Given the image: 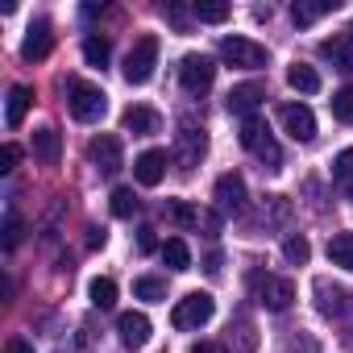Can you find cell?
Here are the masks:
<instances>
[{"label": "cell", "mask_w": 353, "mask_h": 353, "mask_svg": "<svg viewBox=\"0 0 353 353\" xmlns=\"http://www.w3.org/2000/svg\"><path fill=\"white\" fill-rule=\"evenodd\" d=\"M108 54H112L108 38H88V42H83V59H88L92 67H104V63H108Z\"/></svg>", "instance_id": "4dcf8cb0"}, {"label": "cell", "mask_w": 353, "mask_h": 353, "mask_svg": "<svg viewBox=\"0 0 353 353\" xmlns=\"http://www.w3.org/2000/svg\"><path fill=\"white\" fill-rule=\"evenodd\" d=\"M162 262H166L170 270H192V250H188V241H183V237H170V241L162 245Z\"/></svg>", "instance_id": "603a6c76"}, {"label": "cell", "mask_w": 353, "mask_h": 353, "mask_svg": "<svg viewBox=\"0 0 353 353\" xmlns=\"http://www.w3.org/2000/svg\"><path fill=\"white\" fill-rule=\"evenodd\" d=\"M225 353H254V328H250V324H241V328H237V345H233V341H225Z\"/></svg>", "instance_id": "836d02e7"}, {"label": "cell", "mask_w": 353, "mask_h": 353, "mask_svg": "<svg viewBox=\"0 0 353 353\" xmlns=\"http://www.w3.org/2000/svg\"><path fill=\"white\" fill-rule=\"evenodd\" d=\"M54 46V34H50V21H34L26 30V42H21V59L26 63H42Z\"/></svg>", "instance_id": "9a60e30c"}, {"label": "cell", "mask_w": 353, "mask_h": 353, "mask_svg": "<svg viewBox=\"0 0 353 353\" xmlns=\"http://www.w3.org/2000/svg\"><path fill=\"white\" fill-rule=\"evenodd\" d=\"M34 158L42 162V166H59V158H63V137H59V129H34Z\"/></svg>", "instance_id": "ac0fdd59"}, {"label": "cell", "mask_w": 353, "mask_h": 353, "mask_svg": "<svg viewBox=\"0 0 353 353\" xmlns=\"http://www.w3.org/2000/svg\"><path fill=\"white\" fill-rule=\"evenodd\" d=\"M166 150H145V154H137V162H133V174H137V183L141 188H158L162 179H166Z\"/></svg>", "instance_id": "7c38bea8"}, {"label": "cell", "mask_w": 353, "mask_h": 353, "mask_svg": "<svg viewBox=\"0 0 353 353\" xmlns=\"http://www.w3.org/2000/svg\"><path fill=\"white\" fill-rule=\"evenodd\" d=\"M204 150H208V137H204V129H196V125H188V121H183V129H179V150H174L179 166H183V170H192V166L204 158Z\"/></svg>", "instance_id": "8fae6325"}, {"label": "cell", "mask_w": 353, "mask_h": 353, "mask_svg": "<svg viewBox=\"0 0 353 353\" xmlns=\"http://www.w3.org/2000/svg\"><path fill=\"white\" fill-rule=\"evenodd\" d=\"M108 208H112V216L129 221V216L137 212V196H133V188H112V196H108Z\"/></svg>", "instance_id": "4316f807"}, {"label": "cell", "mask_w": 353, "mask_h": 353, "mask_svg": "<svg viewBox=\"0 0 353 353\" xmlns=\"http://www.w3.org/2000/svg\"><path fill=\"white\" fill-rule=\"evenodd\" d=\"M287 83H291L299 96H316V92H320V75H316L307 63H291V67H287Z\"/></svg>", "instance_id": "44dd1931"}, {"label": "cell", "mask_w": 353, "mask_h": 353, "mask_svg": "<svg viewBox=\"0 0 353 353\" xmlns=\"http://www.w3.org/2000/svg\"><path fill=\"white\" fill-rule=\"evenodd\" d=\"M30 104H34V88H26V83L9 88V108H5V121H9V129H21V121H26Z\"/></svg>", "instance_id": "d6986e66"}, {"label": "cell", "mask_w": 353, "mask_h": 353, "mask_svg": "<svg viewBox=\"0 0 353 353\" xmlns=\"http://www.w3.org/2000/svg\"><path fill=\"white\" fill-rule=\"evenodd\" d=\"M345 196H349V200H353V179H349V183H345Z\"/></svg>", "instance_id": "7bdbcfd3"}, {"label": "cell", "mask_w": 353, "mask_h": 353, "mask_svg": "<svg viewBox=\"0 0 353 353\" xmlns=\"http://www.w3.org/2000/svg\"><path fill=\"white\" fill-rule=\"evenodd\" d=\"M104 241H108V233L92 225V229H88V250H104Z\"/></svg>", "instance_id": "f35d334b"}, {"label": "cell", "mask_w": 353, "mask_h": 353, "mask_svg": "<svg viewBox=\"0 0 353 353\" xmlns=\"http://www.w3.org/2000/svg\"><path fill=\"white\" fill-rule=\"evenodd\" d=\"M349 38H353V26H349Z\"/></svg>", "instance_id": "ee69618b"}, {"label": "cell", "mask_w": 353, "mask_h": 353, "mask_svg": "<svg viewBox=\"0 0 353 353\" xmlns=\"http://www.w3.org/2000/svg\"><path fill=\"white\" fill-rule=\"evenodd\" d=\"M88 299H92V307L108 312V307L117 303V283H112V279H104V274H100V279H92V283H88Z\"/></svg>", "instance_id": "d4e9b609"}, {"label": "cell", "mask_w": 353, "mask_h": 353, "mask_svg": "<svg viewBox=\"0 0 353 353\" xmlns=\"http://www.w3.org/2000/svg\"><path fill=\"white\" fill-rule=\"evenodd\" d=\"M5 353H34V345H30L26 336H9V345H5Z\"/></svg>", "instance_id": "ab89813d"}, {"label": "cell", "mask_w": 353, "mask_h": 353, "mask_svg": "<svg viewBox=\"0 0 353 353\" xmlns=\"http://www.w3.org/2000/svg\"><path fill=\"white\" fill-rule=\"evenodd\" d=\"M216 208L221 212H241L245 208V179L237 170H229V174L216 179Z\"/></svg>", "instance_id": "5bb4252c"}, {"label": "cell", "mask_w": 353, "mask_h": 353, "mask_svg": "<svg viewBox=\"0 0 353 353\" xmlns=\"http://www.w3.org/2000/svg\"><path fill=\"white\" fill-rule=\"evenodd\" d=\"M328 13H336V0H299V5H291V21L295 26H312V21H320V17H328Z\"/></svg>", "instance_id": "ffe728a7"}, {"label": "cell", "mask_w": 353, "mask_h": 353, "mask_svg": "<svg viewBox=\"0 0 353 353\" xmlns=\"http://www.w3.org/2000/svg\"><path fill=\"white\" fill-rule=\"evenodd\" d=\"M188 353H216V345H208V341H200V345H192Z\"/></svg>", "instance_id": "b9f144b4"}, {"label": "cell", "mask_w": 353, "mask_h": 353, "mask_svg": "<svg viewBox=\"0 0 353 353\" xmlns=\"http://www.w3.org/2000/svg\"><path fill=\"white\" fill-rule=\"evenodd\" d=\"M229 5H221V0H196L192 5V17L196 21H204V26H221V21H229Z\"/></svg>", "instance_id": "cb8c5ba5"}, {"label": "cell", "mask_w": 353, "mask_h": 353, "mask_svg": "<svg viewBox=\"0 0 353 353\" xmlns=\"http://www.w3.org/2000/svg\"><path fill=\"white\" fill-rule=\"evenodd\" d=\"M212 79H216V63H212L208 54H183V63H179V83H183V92L200 96V92L212 88Z\"/></svg>", "instance_id": "52a82bcc"}, {"label": "cell", "mask_w": 353, "mask_h": 353, "mask_svg": "<svg viewBox=\"0 0 353 353\" xmlns=\"http://www.w3.org/2000/svg\"><path fill=\"white\" fill-rule=\"evenodd\" d=\"M67 104H71V117L83 121V125H96V121H104V112H108L104 88H96V83H88V79H71V83H67Z\"/></svg>", "instance_id": "6da1fadb"}, {"label": "cell", "mask_w": 353, "mask_h": 353, "mask_svg": "<svg viewBox=\"0 0 353 353\" xmlns=\"http://www.w3.org/2000/svg\"><path fill=\"white\" fill-rule=\"evenodd\" d=\"M320 54H324L328 63H336V71H349V75H353V50H349L345 42H320Z\"/></svg>", "instance_id": "83f0119b"}, {"label": "cell", "mask_w": 353, "mask_h": 353, "mask_svg": "<svg viewBox=\"0 0 353 353\" xmlns=\"http://www.w3.org/2000/svg\"><path fill=\"white\" fill-rule=\"evenodd\" d=\"M133 295H137V299H150V303H162V299H166V283L154 279V274H145V279L133 283Z\"/></svg>", "instance_id": "f1b7e54d"}, {"label": "cell", "mask_w": 353, "mask_h": 353, "mask_svg": "<svg viewBox=\"0 0 353 353\" xmlns=\"http://www.w3.org/2000/svg\"><path fill=\"white\" fill-rule=\"evenodd\" d=\"M328 262L341 266V270H353V229L328 237Z\"/></svg>", "instance_id": "7402d4cb"}, {"label": "cell", "mask_w": 353, "mask_h": 353, "mask_svg": "<svg viewBox=\"0 0 353 353\" xmlns=\"http://www.w3.org/2000/svg\"><path fill=\"white\" fill-rule=\"evenodd\" d=\"M279 121H283V129H287L295 141H312V137H316V117H312L307 104H283V108H279Z\"/></svg>", "instance_id": "9c48e42d"}, {"label": "cell", "mask_w": 353, "mask_h": 353, "mask_svg": "<svg viewBox=\"0 0 353 353\" xmlns=\"http://www.w3.org/2000/svg\"><path fill=\"white\" fill-rule=\"evenodd\" d=\"M150 316L145 312H125L121 320H117V332H121V345L125 349H141L145 341H150Z\"/></svg>", "instance_id": "2e32d148"}, {"label": "cell", "mask_w": 353, "mask_h": 353, "mask_svg": "<svg viewBox=\"0 0 353 353\" xmlns=\"http://www.w3.org/2000/svg\"><path fill=\"white\" fill-rule=\"evenodd\" d=\"M332 179H336L341 188L353 179V145H349V150H341V154L332 158Z\"/></svg>", "instance_id": "d6a6232c"}, {"label": "cell", "mask_w": 353, "mask_h": 353, "mask_svg": "<svg viewBox=\"0 0 353 353\" xmlns=\"http://www.w3.org/2000/svg\"><path fill=\"white\" fill-rule=\"evenodd\" d=\"M17 162H21V145H13V141H9L5 150H0V170H5V174H9V170H13Z\"/></svg>", "instance_id": "d590c367"}, {"label": "cell", "mask_w": 353, "mask_h": 353, "mask_svg": "<svg viewBox=\"0 0 353 353\" xmlns=\"http://www.w3.org/2000/svg\"><path fill=\"white\" fill-rule=\"evenodd\" d=\"M162 216L166 221H174V225H183V229H192V225H200V212L188 204V200H166V208H162Z\"/></svg>", "instance_id": "484cf974"}, {"label": "cell", "mask_w": 353, "mask_h": 353, "mask_svg": "<svg viewBox=\"0 0 353 353\" xmlns=\"http://www.w3.org/2000/svg\"><path fill=\"white\" fill-rule=\"evenodd\" d=\"M262 100H266V88H262V83H237V88L225 96V108H229L233 117H245V121H250Z\"/></svg>", "instance_id": "4fadbf2b"}, {"label": "cell", "mask_w": 353, "mask_h": 353, "mask_svg": "<svg viewBox=\"0 0 353 353\" xmlns=\"http://www.w3.org/2000/svg\"><path fill=\"white\" fill-rule=\"evenodd\" d=\"M241 145L250 150V154H258L262 162H266V170H279V162H283V150H279V141L270 137V129H266V121H258V117H250V121H241Z\"/></svg>", "instance_id": "5b68a950"}, {"label": "cell", "mask_w": 353, "mask_h": 353, "mask_svg": "<svg viewBox=\"0 0 353 353\" xmlns=\"http://www.w3.org/2000/svg\"><path fill=\"white\" fill-rule=\"evenodd\" d=\"M125 129H129L133 137H150V133L162 129V117H158L150 104H129V108H125Z\"/></svg>", "instance_id": "e0dca14e"}, {"label": "cell", "mask_w": 353, "mask_h": 353, "mask_svg": "<svg viewBox=\"0 0 353 353\" xmlns=\"http://www.w3.org/2000/svg\"><path fill=\"white\" fill-rule=\"evenodd\" d=\"M212 316H216V299H212L208 291H192V295H183L179 303H174L170 324L183 328V332H192V328H204Z\"/></svg>", "instance_id": "7a4b0ae2"}, {"label": "cell", "mask_w": 353, "mask_h": 353, "mask_svg": "<svg viewBox=\"0 0 353 353\" xmlns=\"http://www.w3.org/2000/svg\"><path fill=\"white\" fill-rule=\"evenodd\" d=\"M154 67H158V38H154V34H145V38H137V42H133V50L125 54L121 75H125V83L141 88V83H150Z\"/></svg>", "instance_id": "3957f363"}, {"label": "cell", "mask_w": 353, "mask_h": 353, "mask_svg": "<svg viewBox=\"0 0 353 353\" xmlns=\"http://www.w3.org/2000/svg\"><path fill=\"white\" fill-rule=\"evenodd\" d=\"M88 162L100 170V174H117L121 170V137L112 133H100L88 141Z\"/></svg>", "instance_id": "ba28073f"}, {"label": "cell", "mask_w": 353, "mask_h": 353, "mask_svg": "<svg viewBox=\"0 0 353 353\" xmlns=\"http://www.w3.org/2000/svg\"><path fill=\"white\" fill-rule=\"evenodd\" d=\"M332 117H336L341 125H353V88H341V92L332 96Z\"/></svg>", "instance_id": "1f68e13d"}, {"label": "cell", "mask_w": 353, "mask_h": 353, "mask_svg": "<svg viewBox=\"0 0 353 353\" xmlns=\"http://www.w3.org/2000/svg\"><path fill=\"white\" fill-rule=\"evenodd\" d=\"M200 225L208 229V237H216L221 233V212H200Z\"/></svg>", "instance_id": "8d00e7d4"}, {"label": "cell", "mask_w": 353, "mask_h": 353, "mask_svg": "<svg viewBox=\"0 0 353 353\" xmlns=\"http://www.w3.org/2000/svg\"><path fill=\"white\" fill-rule=\"evenodd\" d=\"M250 291H254V299H258L262 307H270V312H287L291 299H295V283H291V279L262 274V270L250 274Z\"/></svg>", "instance_id": "277c9868"}, {"label": "cell", "mask_w": 353, "mask_h": 353, "mask_svg": "<svg viewBox=\"0 0 353 353\" xmlns=\"http://www.w3.org/2000/svg\"><path fill=\"white\" fill-rule=\"evenodd\" d=\"M316 307L324 312V316H332V320H341L349 307H353V295L345 291V287H336V283H328V279H316Z\"/></svg>", "instance_id": "30bf717a"}, {"label": "cell", "mask_w": 353, "mask_h": 353, "mask_svg": "<svg viewBox=\"0 0 353 353\" xmlns=\"http://www.w3.org/2000/svg\"><path fill=\"white\" fill-rule=\"evenodd\" d=\"M221 59L225 63H233V67H245V71H258V67H266V46H258V42H250V38H221Z\"/></svg>", "instance_id": "8992f818"}, {"label": "cell", "mask_w": 353, "mask_h": 353, "mask_svg": "<svg viewBox=\"0 0 353 353\" xmlns=\"http://www.w3.org/2000/svg\"><path fill=\"white\" fill-rule=\"evenodd\" d=\"M283 258H287V262H295V266H303V262L312 258V245H307V237L291 233V237L283 241Z\"/></svg>", "instance_id": "f546056e"}, {"label": "cell", "mask_w": 353, "mask_h": 353, "mask_svg": "<svg viewBox=\"0 0 353 353\" xmlns=\"http://www.w3.org/2000/svg\"><path fill=\"white\" fill-rule=\"evenodd\" d=\"M17 241H21V216L9 212L5 216V250H17Z\"/></svg>", "instance_id": "e575fe53"}, {"label": "cell", "mask_w": 353, "mask_h": 353, "mask_svg": "<svg viewBox=\"0 0 353 353\" xmlns=\"http://www.w3.org/2000/svg\"><path fill=\"white\" fill-rule=\"evenodd\" d=\"M221 262H225V258H221V254L212 250V254L204 258V270H208V274H221Z\"/></svg>", "instance_id": "60d3db41"}, {"label": "cell", "mask_w": 353, "mask_h": 353, "mask_svg": "<svg viewBox=\"0 0 353 353\" xmlns=\"http://www.w3.org/2000/svg\"><path fill=\"white\" fill-rule=\"evenodd\" d=\"M137 250H141V254L158 250V241H154V229H137Z\"/></svg>", "instance_id": "74e56055"}]
</instances>
